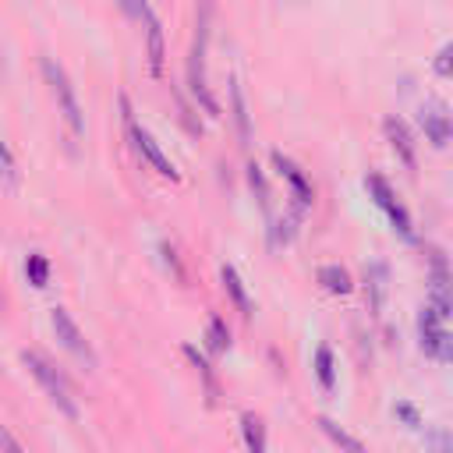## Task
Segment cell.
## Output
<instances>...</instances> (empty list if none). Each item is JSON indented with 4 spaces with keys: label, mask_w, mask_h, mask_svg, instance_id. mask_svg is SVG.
<instances>
[{
    "label": "cell",
    "mask_w": 453,
    "mask_h": 453,
    "mask_svg": "<svg viewBox=\"0 0 453 453\" xmlns=\"http://www.w3.org/2000/svg\"><path fill=\"white\" fill-rule=\"evenodd\" d=\"M21 361H25V368L42 382V389L50 393V400L67 414V418H74L78 414V407H74V400H71V389H67V379L39 354V350H21Z\"/></svg>",
    "instance_id": "obj_1"
},
{
    "label": "cell",
    "mask_w": 453,
    "mask_h": 453,
    "mask_svg": "<svg viewBox=\"0 0 453 453\" xmlns=\"http://www.w3.org/2000/svg\"><path fill=\"white\" fill-rule=\"evenodd\" d=\"M42 74H46V81H50L57 103H60V113H64L67 127H71L74 134H81V131H85V120H81V106H78V96H74V85H71L67 71H64L53 57H42Z\"/></svg>",
    "instance_id": "obj_2"
},
{
    "label": "cell",
    "mask_w": 453,
    "mask_h": 453,
    "mask_svg": "<svg viewBox=\"0 0 453 453\" xmlns=\"http://www.w3.org/2000/svg\"><path fill=\"white\" fill-rule=\"evenodd\" d=\"M205 18H209V7H202V21H198L195 46H191V57H188V81H191L195 99H198V103L216 117V113H219V106H216V99H212V92H209V85H205V35H209Z\"/></svg>",
    "instance_id": "obj_3"
},
{
    "label": "cell",
    "mask_w": 453,
    "mask_h": 453,
    "mask_svg": "<svg viewBox=\"0 0 453 453\" xmlns=\"http://www.w3.org/2000/svg\"><path fill=\"white\" fill-rule=\"evenodd\" d=\"M120 113H124V124H127V134H131V142H134V149H138V152H142V156H145V159H149V163H152V166H156V170H159L163 177H170V180H177L180 173H177V170H173V163H170V159L163 156V149H159V142H156V138H152V134H149L145 127H138V124H134V117H131V103H127V96H120Z\"/></svg>",
    "instance_id": "obj_4"
},
{
    "label": "cell",
    "mask_w": 453,
    "mask_h": 453,
    "mask_svg": "<svg viewBox=\"0 0 453 453\" xmlns=\"http://www.w3.org/2000/svg\"><path fill=\"white\" fill-rule=\"evenodd\" d=\"M428 308H435L442 319L453 311V273H449L442 251L428 255Z\"/></svg>",
    "instance_id": "obj_5"
},
{
    "label": "cell",
    "mask_w": 453,
    "mask_h": 453,
    "mask_svg": "<svg viewBox=\"0 0 453 453\" xmlns=\"http://www.w3.org/2000/svg\"><path fill=\"white\" fill-rule=\"evenodd\" d=\"M418 120H421V127H425V134H428L432 145H446L449 142V134H453V113L446 110V103L425 99L421 110H418Z\"/></svg>",
    "instance_id": "obj_6"
},
{
    "label": "cell",
    "mask_w": 453,
    "mask_h": 453,
    "mask_svg": "<svg viewBox=\"0 0 453 453\" xmlns=\"http://www.w3.org/2000/svg\"><path fill=\"white\" fill-rule=\"evenodd\" d=\"M50 322H53V333H57V340L71 350V354H78L85 365H96V354H92V347H88V340L81 336V329L74 326V319L64 311V308H53L50 311Z\"/></svg>",
    "instance_id": "obj_7"
},
{
    "label": "cell",
    "mask_w": 453,
    "mask_h": 453,
    "mask_svg": "<svg viewBox=\"0 0 453 453\" xmlns=\"http://www.w3.org/2000/svg\"><path fill=\"white\" fill-rule=\"evenodd\" d=\"M131 11L145 18V42H149V71H152V74H163V25H159V18L152 14V7H149V4H142V7H131Z\"/></svg>",
    "instance_id": "obj_8"
},
{
    "label": "cell",
    "mask_w": 453,
    "mask_h": 453,
    "mask_svg": "<svg viewBox=\"0 0 453 453\" xmlns=\"http://www.w3.org/2000/svg\"><path fill=\"white\" fill-rule=\"evenodd\" d=\"M273 163H276L280 177L290 184V191H294L297 205H308V202H311V184H308V177L301 173V166H297L290 156H283V152H273Z\"/></svg>",
    "instance_id": "obj_9"
},
{
    "label": "cell",
    "mask_w": 453,
    "mask_h": 453,
    "mask_svg": "<svg viewBox=\"0 0 453 453\" xmlns=\"http://www.w3.org/2000/svg\"><path fill=\"white\" fill-rule=\"evenodd\" d=\"M386 138H389V145L396 149V156L403 159V166H414V163H418V156H414V138H411V131H407V124H403L400 117H386Z\"/></svg>",
    "instance_id": "obj_10"
},
{
    "label": "cell",
    "mask_w": 453,
    "mask_h": 453,
    "mask_svg": "<svg viewBox=\"0 0 453 453\" xmlns=\"http://www.w3.org/2000/svg\"><path fill=\"white\" fill-rule=\"evenodd\" d=\"M386 283H389L386 262H368L365 265V290H368L372 311H382V304H386Z\"/></svg>",
    "instance_id": "obj_11"
},
{
    "label": "cell",
    "mask_w": 453,
    "mask_h": 453,
    "mask_svg": "<svg viewBox=\"0 0 453 453\" xmlns=\"http://www.w3.org/2000/svg\"><path fill=\"white\" fill-rule=\"evenodd\" d=\"M219 280H223V290L234 297V304L241 308V315L248 319L251 315V301H248V290H244V283H241V276L234 273V265H223L219 269Z\"/></svg>",
    "instance_id": "obj_12"
},
{
    "label": "cell",
    "mask_w": 453,
    "mask_h": 453,
    "mask_svg": "<svg viewBox=\"0 0 453 453\" xmlns=\"http://www.w3.org/2000/svg\"><path fill=\"white\" fill-rule=\"evenodd\" d=\"M319 428H322V432H326V435H329L343 453H368V449L361 446V439H354V435H350L347 428H340L333 418H326V414H322V418H319Z\"/></svg>",
    "instance_id": "obj_13"
},
{
    "label": "cell",
    "mask_w": 453,
    "mask_h": 453,
    "mask_svg": "<svg viewBox=\"0 0 453 453\" xmlns=\"http://www.w3.org/2000/svg\"><path fill=\"white\" fill-rule=\"evenodd\" d=\"M230 110H234V124H237V134L241 142H248L251 134V124H248V106H244V88L237 78H230Z\"/></svg>",
    "instance_id": "obj_14"
},
{
    "label": "cell",
    "mask_w": 453,
    "mask_h": 453,
    "mask_svg": "<svg viewBox=\"0 0 453 453\" xmlns=\"http://www.w3.org/2000/svg\"><path fill=\"white\" fill-rule=\"evenodd\" d=\"M319 283L329 290V294H347L354 283H350V273L343 269V265H336V262H329V265H319Z\"/></svg>",
    "instance_id": "obj_15"
},
{
    "label": "cell",
    "mask_w": 453,
    "mask_h": 453,
    "mask_svg": "<svg viewBox=\"0 0 453 453\" xmlns=\"http://www.w3.org/2000/svg\"><path fill=\"white\" fill-rule=\"evenodd\" d=\"M241 432H244V446H248V453H265V425H262V418L258 414H244L241 418Z\"/></svg>",
    "instance_id": "obj_16"
},
{
    "label": "cell",
    "mask_w": 453,
    "mask_h": 453,
    "mask_svg": "<svg viewBox=\"0 0 453 453\" xmlns=\"http://www.w3.org/2000/svg\"><path fill=\"white\" fill-rule=\"evenodd\" d=\"M382 212L389 216V223H393V230L403 237V241H414V223H411V216H407V209L396 202V198H389L386 205H382Z\"/></svg>",
    "instance_id": "obj_17"
},
{
    "label": "cell",
    "mask_w": 453,
    "mask_h": 453,
    "mask_svg": "<svg viewBox=\"0 0 453 453\" xmlns=\"http://www.w3.org/2000/svg\"><path fill=\"white\" fill-rule=\"evenodd\" d=\"M184 354L191 357V365L198 368V375L205 379V389H209V400H216V393H219V386H216V375H212V365L205 361V354L195 347V343H184Z\"/></svg>",
    "instance_id": "obj_18"
},
{
    "label": "cell",
    "mask_w": 453,
    "mask_h": 453,
    "mask_svg": "<svg viewBox=\"0 0 453 453\" xmlns=\"http://www.w3.org/2000/svg\"><path fill=\"white\" fill-rule=\"evenodd\" d=\"M25 273H28V283H32V287H46V280H50V262H46V255L32 251V255L25 258Z\"/></svg>",
    "instance_id": "obj_19"
},
{
    "label": "cell",
    "mask_w": 453,
    "mask_h": 453,
    "mask_svg": "<svg viewBox=\"0 0 453 453\" xmlns=\"http://www.w3.org/2000/svg\"><path fill=\"white\" fill-rule=\"evenodd\" d=\"M315 375H319V382H322L326 389H333V382H336V372H333V350H329L326 343L315 350Z\"/></svg>",
    "instance_id": "obj_20"
},
{
    "label": "cell",
    "mask_w": 453,
    "mask_h": 453,
    "mask_svg": "<svg viewBox=\"0 0 453 453\" xmlns=\"http://www.w3.org/2000/svg\"><path fill=\"white\" fill-rule=\"evenodd\" d=\"M226 347H230V329H226V322H223L219 315H212V319H209V350L223 354Z\"/></svg>",
    "instance_id": "obj_21"
},
{
    "label": "cell",
    "mask_w": 453,
    "mask_h": 453,
    "mask_svg": "<svg viewBox=\"0 0 453 453\" xmlns=\"http://www.w3.org/2000/svg\"><path fill=\"white\" fill-rule=\"evenodd\" d=\"M425 446H428V453H453V435H449L446 428L432 425V428L425 432Z\"/></svg>",
    "instance_id": "obj_22"
},
{
    "label": "cell",
    "mask_w": 453,
    "mask_h": 453,
    "mask_svg": "<svg viewBox=\"0 0 453 453\" xmlns=\"http://www.w3.org/2000/svg\"><path fill=\"white\" fill-rule=\"evenodd\" d=\"M248 184H251L255 198H258L262 205H269V184H265V173H262L258 163H248Z\"/></svg>",
    "instance_id": "obj_23"
},
{
    "label": "cell",
    "mask_w": 453,
    "mask_h": 453,
    "mask_svg": "<svg viewBox=\"0 0 453 453\" xmlns=\"http://www.w3.org/2000/svg\"><path fill=\"white\" fill-rule=\"evenodd\" d=\"M432 67H435V74H442V78H449V74H453V42L439 46V53L432 57Z\"/></svg>",
    "instance_id": "obj_24"
},
{
    "label": "cell",
    "mask_w": 453,
    "mask_h": 453,
    "mask_svg": "<svg viewBox=\"0 0 453 453\" xmlns=\"http://www.w3.org/2000/svg\"><path fill=\"white\" fill-rule=\"evenodd\" d=\"M432 357H442V361H453V333H439L435 336V343H432V350H428Z\"/></svg>",
    "instance_id": "obj_25"
},
{
    "label": "cell",
    "mask_w": 453,
    "mask_h": 453,
    "mask_svg": "<svg viewBox=\"0 0 453 453\" xmlns=\"http://www.w3.org/2000/svg\"><path fill=\"white\" fill-rule=\"evenodd\" d=\"M4 184H7V191H14V188H18V163H14L11 145H4Z\"/></svg>",
    "instance_id": "obj_26"
},
{
    "label": "cell",
    "mask_w": 453,
    "mask_h": 453,
    "mask_svg": "<svg viewBox=\"0 0 453 453\" xmlns=\"http://www.w3.org/2000/svg\"><path fill=\"white\" fill-rule=\"evenodd\" d=\"M290 234H294V216H283V219H276V226H273V244H287L290 241Z\"/></svg>",
    "instance_id": "obj_27"
},
{
    "label": "cell",
    "mask_w": 453,
    "mask_h": 453,
    "mask_svg": "<svg viewBox=\"0 0 453 453\" xmlns=\"http://www.w3.org/2000/svg\"><path fill=\"white\" fill-rule=\"evenodd\" d=\"M396 414H400L407 425H421V418H418V411H414L411 403H396Z\"/></svg>",
    "instance_id": "obj_28"
},
{
    "label": "cell",
    "mask_w": 453,
    "mask_h": 453,
    "mask_svg": "<svg viewBox=\"0 0 453 453\" xmlns=\"http://www.w3.org/2000/svg\"><path fill=\"white\" fill-rule=\"evenodd\" d=\"M4 453H21V446H18V439H14L11 428H4Z\"/></svg>",
    "instance_id": "obj_29"
}]
</instances>
